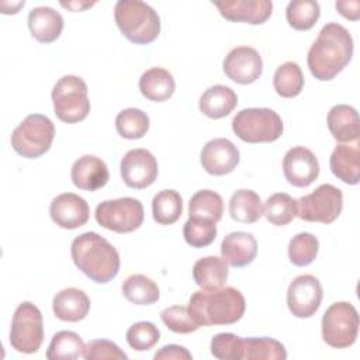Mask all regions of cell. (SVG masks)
Wrapping results in <instances>:
<instances>
[{"label": "cell", "mask_w": 360, "mask_h": 360, "mask_svg": "<svg viewBox=\"0 0 360 360\" xmlns=\"http://www.w3.org/2000/svg\"><path fill=\"white\" fill-rule=\"evenodd\" d=\"M353 38L347 28L338 22H328L311 45L307 63L318 80H332L352 60Z\"/></svg>", "instance_id": "6da1fadb"}, {"label": "cell", "mask_w": 360, "mask_h": 360, "mask_svg": "<svg viewBox=\"0 0 360 360\" xmlns=\"http://www.w3.org/2000/svg\"><path fill=\"white\" fill-rule=\"evenodd\" d=\"M75 266L90 280L105 284L120 271V255L117 249L97 232H84L76 236L70 246Z\"/></svg>", "instance_id": "7a4b0ae2"}, {"label": "cell", "mask_w": 360, "mask_h": 360, "mask_svg": "<svg viewBox=\"0 0 360 360\" xmlns=\"http://www.w3.org/2000/svg\"><path fill=\"white\" fill-rule=\"evenodd\" d=\"M246 309L243 294L233 287L195 291L188 301V312L198 326L232 325Z\"/></svg>", "instance_id": "3957f363"}, {"label": "cell", "mask_w": 360, "mask_h": 360, "mask_svg": "<svg viewBox=\"0 0 360 360\" xmlns=\"http://www.w3.org/2000/svg\"><path fill=\"white\" fill-rule=\"evenodd\" d=\"M114 18L122 35L136 45L153 42L160 32L158 13L141 0H120L114 7Z\"/></svg>", "instance_id": "277c9868"}, {"label": "cell", "mask_w": 360, "mask_h": 360, "mask_svg": "<svg viewBox=\"0 0 360 360\" xmlns=\"http://www.w3.org/2000/svg\"><path fill=\"white\" fill-rule=\"evenodd\" d=\"M86 82L75 75L62 76L52 89V103L56 117L68 124L83 121L90 112Z\"/></svg>", "instance_id": "5b68a950"}, {"label": "cell", "mask_w": 360, "mask_h": 360, "mask_svg": "<svg viewBox=\"0 0 360 360\" xmlns=\"http://www.w3.org/2000/svg\"><path fill=\"white\" fill-rule=\"evenodd\" d=\"M53 138V122L46 115L30 114L14 128L11 146L22 158L37 159L49 150Z\"/></svg>", "instance_id": "8992f818"}, {"label": "cell", "mask_w": 360, "mask_h": 360, "mask_svg": "<svg viewBox=\"0 0 360 360\" xmlns=\"http://www.w3.org/2000/svg\"><path fill=\"white\" fill-rule=\"evenodd\" d=\"M232 131L248 143L274 142L283 134V121L274 110L245 108L233 117Z\"/></svg>", "instance_id": "52a82bcc"}, {"label": "cell", "mask_w": 360, "mask_h": 360, "mask_svg": "<svg viewBox=\"0 0 360 360\" xmlns=\"http://www.w3.org/2000/svg\"><path fill=\"white\" fill-rule=\"evenodd\" d=\"M322 338L330 347L352 346L359 335L357 309L346 301L332 304L322 316Z\"/></svg>", "instance_id": "ba28073f"}, {"label": "cell", "mask_w": 360, "mask_h": 360, "mask_svg": "<svg viewBox=\"0 0 360 360\" xmlns=\"http://www.w3.org/2000/svg\"><path fill=\"white\" fill-rule=\"evenodd\" d=\"M44 342V321L41 311L30 301L21 302L13 315L10 345L14 350L31 354L39 350Z\"/></svg>", "instance_id": "9c48e42d"}, {"label": "cell", "mask_w": 360, "mask_h": 360, "mask_svg": "<svg viewBox=\"0 0 360 360\" xmlns=\"http://www.w3.org/2000/svg\"><path fill=\"white\" fill-rule=\"evenodd\" d=\"M96 221L103 228L117 232L129 233L143 224L145 212L139 200L132 197H121L105 200L96 207Z\"/></svg>", "instance_id": "30bf717a"}, {"label": "cell", "mask_w": 360, "mask_h": 360, "mask_svg": "<svg viewBox=\"0 0 360 360\" xmlns=\"http://www.w3.org/2000/svg\"><path fill=\"white\" fill-rule=\"evenodd\" d=\"M297 215L302 221L332 224L342 212L343 194L333 184H321L297 201Z\"/></svg>", "instance_id": "8fae6325"}, {"label": "cell", "mask_w": 360, "mask_h": 360, "mask_svg": "<svg viewBox=\"0 0 360 360\" xmlns=\"http://www.w3.org/2000/svg\"><path fill=\"white\" fill-rule=\"evenodd\" d=\"M323 297L321 281L312 274H301L295 277L287 290V305L290 312L297 318L312 316Z\"/></svg>", "instance_id": "7c38bea8"}, {"label": "cell", "mask_w": 360, "mask_h": 360, "mask_svg": "<svg viewBox=\"0 0 360 360\" xmlns=\"http://www.w3.org/2000/svg\"><path fill=\"white\" fill-rule=\"evenodd\" d=\"M124 183L129 188L142 190L152 186L158 177V160L146 149L138 148L128 150L120 163Z\"/></svg>", "instance_id": "4fadbf2b"}, {"label": "cell", "mask_w": 360, "mask_h": 360, "mask_svg": "<svg viewBox=\"0 0 360 360\" xmlns=\"http://www.w3.org/2000/svg\"><path fill=\"white\" fill-rule=\"evenodd\" d=\"M228 79L239 84L255 83L263 72L260 53L252 46H236L225 56L222 63Z\"/></svg>", "instance_id": "5bb4252c"}, {"label": "cell", "mask_w": 360, "mask_h": 360, "mask_svg": "<svg viewBox=\"0 0 360 360\" xmlns=\"http://www.w3.org/2000/svg\"><path fill=\"white\" fill-rule=\"evenodd\" d=\"M283 173L294 187H308L319 176L316 156L304 146H294L283 158Z\"/></svg>", "instance_id": "9a60e30c"}, {"label": "cell", "mask_w": 360, "mask_h": 360, "mask_svg": "<svg viewBox=\"0 0 360 360\" xmlns=\"http://www.w3.org/2000/svg\"><path fill=\"white\" fill-rule=\"evenodd\" d=\"M239 158L238 148L226 138L208 141L200 155L202 169L212 176H224L233 172Z\"/></svg>", "instance_id": "2e32d148"}, {"label": "cell", "mask_w": 360, "mask_h": 360, "mask_svg": "<svg viewBox=\"0 0 360 360\" xmlns=\"http://www.w3.org/2000/svg\"><path fill=\"white\" fill-rule=\"evenodd\" d=\"M51 219L63 229H76L83 226L90 217V208L84 198L75 193L56 195L49 205Z\"/></svg>", "instance_id": "e0dca14e"}, {"label": "cell", "mask_w": 360, "mask_h": 360, "mask_svg": "<svg viewBox=\"0 0 360 360\" xmlns=\"http://www.w3.org/2000/svg\"><path fill=\"white\" fill-rule=\"evenodd\" d=\"M214 6L225 20L248 22L252 25L266 22L273 10V3L270 0H229L215 1Z\"/></svg>", "instance_id": "ac0fdd59"}, {"label": "cell", "mask_w": 360, "mask_h": 360, "mask_svg": "<svg viewBox=\"0 0 360 360\" xmlns=\"http://www.w3.org/2000/svg\"><path fill=\"white\" fill-rule=\"evenodd\" d=\"M70 179L79 190L96 191L107 184L110 173L104 160L94 155H84L73 163Z\"/></svg>", "instance_id": "d6986e66"}, {"label": "cell", "mask_w": 360, "mask_h": 360, "mask_svg": "<svg viewBox=\"0 0 360 360\" xmlns=\"http://www.w3.org/2000/svg\"><path fill=\"white\" fill-rule=\"evenodd\" d=\"M221 255L229 266L245 267L255 260L257 255V242L249 232H231L221 243Z\"/></svg>", "instance_id": "ffe728a7"}, {"label": "cell", "mask_w": 360, "mask_h": 360, "mask_svg": "<svg viewBox=\"0 0 360 360\" xmlns=\"http://www.w3.org/2000/svg\"><path fill=\"white\" fill-rule=\"evenodd\" d=\"M332 173L346 184H357L360 179V145L359 141L354 143H339L329 159Z\"/></svg>", "instance_id": "44dd1931"}, {"label": "cell", "mask_w": 360, "mask_h": 360, "mask_svg": "<svg viewBox=\"0 0 360 360\" xmlns=\"http://www.w3.org/2000/svg\"><path fill=\"white\" fill-rule=\"evenodd\" d=\"M52 309L58 319L65 322H79L90 311V298L79 288H63L52 300Z\"/></svg>", "instance_id": "7402d4cb"}, {"label": "cell", "mask_w": 360, "mask_h": 360, "mask_svg": "<svg viewBox=\"0 0 360 360\" xmlns=\"http://www.w3.org/2000/svg\"><path fill=\"white\" fill-rule=\"evenodd\" d=\"M28 28L38 42L51 44L62 34L63 17L52 7H35L28 14Z\"/></svg>", "instance_id": "603a6c76"}, {"label": "cell", "mask_w": 360, "mask_h": 360, "mask_svg": "<svg viewBox=\"0 0 360 360\" xmlns=\"http://www.w3.org/2000/svg\"><path fill=\"white\" fill-rule=\"evenodd\" d=\"M328 128L338 142L359 141L360 121L357 110L347 104L333 105L328 112Z\"/></svg>", "instance_id": "cb8c5ba5"}, {"label": "cell", "mask_w": 360, "mask_h": 360, "mask_svg": "<svg viewBox=\"0 0 360 360\" xmlns=\"http://www.w3.org/2000/svg\"><path fill=\"white\" fill-rule=\"evenodd\" d=\"M238 104L236 93L224 84L208 87L200 97V111L214 120L229 115Z\"/></svg>", "instance_id": "d4e9b609"}, {"label": "cell", "mask_w": 360, "mask_h": 360, "mask_svg": "<svg viewBox=\"0 0 360 360\" xmlns=\"http://www.w3.org/2000/svg\"><path fill=\"white\" fill-rule=\"evenodd\" d=\"M176 89L173 75L163 68H150L142 73L139 79V90L142 96L150 101L169 100Z\"/></svg>", "instance_id": "484cf974"}, {"label": "cell", "mask_w": 360, "mask_h": 360, "mask_svg": "<svg viewBox=\"0 0 360 360\" xmlns=\"http://www.w3.org/2000/svg\"><path fill=\"white\" fill-rule=\"evenodd\" d=\"M228 274V263L218 256L201 257L193 266V278L202 290L224 287Z\"/></svg>", "instance_id": "4316f807"}, {"label": "cell", "mask_w": 360, "mask_h": 360, "mask_svg": "<svg viewBox=\"0 0 360 360\" xmlns=\"http://www.w3.org/2000/svg\"><path fill=\"white\" fill-rule=\"evenodd\" d=\"M229 215L242 224H255L263 215V202L253 190H236L229 200Z\"/></svg>", "instance_id": "83f0119b"}, {"label": "cell", "mask_w": 360, "mask_h": 360, "mask_svg": "<svg viewBox=\"0 0 360 360\" xmlns=\"http://www.w3.org/2000/svg\"><path fill=\"white\" fill-rule=\"evenodd\" d=\"M124 297L136 305H150L159 300L158 284L145 274H132L122 283Z\"/></svg>", "instance_id": "f1b7e54d"}, {"label": "cell", "mask_w": 360, "mask_h": 360, "mask_svg": "<svg viewBox=\"0 0 360 360\" xmlns=\"http://www.w3.org/2000/svg\"><path fill=\"white\" fill-rule=\"evenodd\" d=\"M183 212L181 195L172 188L162 190L152 200V215L159 225L174 224Z\"/></svg>", "instance_id": "f546056e"}, {"label": "cell", "mask_w": 360, "mask_h": 360, "mask_svg": "<svg viewBox=\"0 0 360 360\" xmlns=\"http://www.w3.org/2000/svg\"><path fill=\"white\" fill-rule=\"evenodd\" d=\"M83 339L72 330H60L52 336L46 350L49 360H75L83 357Z\"/></svg>", "instance_id": "4dcf8cb0"}, {"label": "cell", "mask_w": 360, "mask_h": 360, "mask_svg": "<svg viewBox=\"0 0 360 360\" xmlns=\"http://www.w3.org/2000/svg\"><path fill=\"white\" fill-rule=\"evenodd\" d=\"M273 86L276 93L284 98L297 97L304 89V75L298 63L288 60L280 65L274 73Z\"/></svg>", "instance_id": "1f68e13d"}, {"label": "cell", "mask_w": 360, "mask_h": 360, "mask_svg": "<svg viewBox=\"0 0 360 360\" xmlns=\"http://www.w3.org/2000/svg\"><path fill=\"white\" fill-rule=\"evenodd\" d=\"M297 200L287 193L271 194L263 205V215L270 224L277 226L288 225L297 217Z\"/></svg>", "instance_id": "d6a6232c"}, {"label": "cell", "mask_w": 360, "mask_h": 360, "mask_svg": "<svg viewBox=\"0 0 360 360\" xmlns=\"http://www.w3.org/2000/svg\"><path fill=\"white\" fill-rule=\"evenodd\" d=\"M224 214V200L212 190H200L190 198L188 215L218 222Z\"/></svg>", "instance_id": "836d02e7"}, {"label": "cell", "mask_w": 360, "mask_h": 360, "mask_svg": "<svg viewBox=\"0 0 360 360\" xmlns=\"http://www.w3.org/2000/svg\"><path fill=\"white\" fill-rule=\"evenodd\" d=\"M321 15V7L314 0H292L285 8V18L291 28L297 31L311 30Z\"/></svg>", "instance_id": "e575fe53"}, {"label": "cell", "mask_w": 360, "mask_h": 360, "mask_svg": "<svg viewBox=\"0 0 360 360\" xmlns=\"http://www.w3.org/2000/svg\"><path fill=\"white\" fill-rule=\"evenodd\" d=\"M245 360H285L287 352L283 343L271 338H246L243 339Z\"/></svg>", "instance_id": "d590c367"}, {"label": "cell", "mask_w": 360, "mask_h": 360, "mask_svg": "<svg viewBox=\"0 0 360 360\" xmlns=\"http://www.w3.org/2000/svg\"><path fill=\"white\" fill-rule=\"evenodd\" d=\"M115 128L125 139H141L149 129V117L139 108H125L118 112Z\"/></svg>", "instance_id": "8d00e7d4"}, {"label": "cell", "mask_w": 360, "mask_h": 360, "mask_svg": "<svg viewBox=\"0 0 360 360\" xmlns=\"http://www.w3.org/2000/svg\"><path fill=\"white\" fill-rule=\"evenodd\" d=\"M319 250V240L309 232H300L288 243V259L294 266L304 267L311 264Z\"/></svg>", "instance_id": "74e56055"}, {"label": "cell", "mask_w": 360, "mask_h": 360, "mask_svg": "<svg viewBox=\"0 0 360 360\" xmlns=\"http://www.w3.org/2000/svg\"><path fill=\"white\" fill-rule=\"evenodd\" d=\"M217 222L205 218L188 217L183 226L184 240L191 248H205L211 245L217 238Z\"/></svg>", "instance_id": "f35d334b"}, {"label": "cell", "mask_w": 360, "mask_h": 360, "mask_svg": "<svg viewBox=\"0 0 360 360\" xmlns=\"http://www.w3.org/2000/svg\"><path fill=\"white\" fill-rule=\"evenodd\" d=\"M127 342L136 352L152 349L160 339V330L149 321H139L129 326L127 330Z\"/></svg>", "instance_id": "ab89813d"}, {"label": "cell", "mask_w": 360, "mask_h": 360, "mask_svg": "<svg viewBox=\"0 0 360 360\" xmlns=\"http://www.w3.org/2000/svg\"><path fill=\"white\" fill-rule=\"evenodd\" d=\"M211 354L221 360H243V339L235 333H217L211 339Z\"/></svg>", "instance_id": "60d3db41"}, {"label": "cell", "mask_w": 360, "mask_h": 360, "mask_svg": "<svg viewBox=\"0 0 360 360\" xmlns=\"http://www.w3.org/2000/svg\"><path fill=\"white\" fill-rule=\"evenodd\" d=\"M160 318L163 323L174 333H191L200 328L195 323V321L191 318L188 312V307H183V305L167 307L160 312Z\"/></svg>", "instance_id": "b9f144b4"}, {"label": "cell", "mask_w": 360, "mask_h": 360, "mask_svg": "<svg viewBox=\"0 0 360 360\" xmlns=\"http://www.w3.org/2000/svg\"><path fill=\"white\" fill-rule=\"evenodd\" d=\"M83 359L86 360H127L128 356L120 346L107 339H93L84 345Z\"/></svg>", "instance_id": "7bdbcfd3"}, {"label": "cell", "mask_w": 360, "mask_h": 360, "mask_svg": "<svg viewBox=\"0 0 360 360\" xmlns=\"http://www.w3.org/2000/svg\"><path fill=\"white\" fill-rule=\"evenodd\" d=\"M155 360H191V353L180 345H166L153 356Z\"/></svg>", "instance_id": "ee69618b"}, {"label": "cell", "mask_w": 360, "mask_h": 360, "mask_svg": "<svg viewBox=\"0 0 360 360\" xmlns=\"http://www.w3.org/2000/svg\"><path fill=\"white\" fill-rule=\"evenodd\" d=\"M336 10L347 20L357 21L360 17V1L353 0V1H336L335 3Z\"/></svg>", "instance_id": "f6af8a7d"}, {"label": "cell", "mask_w": 360, "mask_h": 360, "mask_svg": "<svg viewBox=\"0 0 360 360\" xmlns=\"http://www.w3.org/2000/svg\"><path fill=\"white\" fill-rule=\"evenodd\" d=\"M96 3H90V1H69V3H60L62 7L65 8H69L72 11H83L91 6H94Z\"/></svg>", "instance_id": "bcb514c9"}]
</instances>
